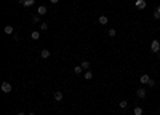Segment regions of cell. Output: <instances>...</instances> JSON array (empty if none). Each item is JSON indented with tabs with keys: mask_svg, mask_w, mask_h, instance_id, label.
Returning <instances> with one entry per match:
<instances>
[{
	"mask_svg": "<svg viewBox=\"0 0 160 115\" xmlns=\"http://www.w3.org/2000/svg\"><path fill=\"white\" fill-rule=\"evenodd\" d=\"M158 51H160V42L155 39V40H152V42H151V53L157 54Z\"/></svg>",
	"mask_w": 160,
	"mask_h": 115,
	"instance_id": "cell-1",
	"label": "cell"
},
{
	"mask_svg": "<svg viewBox=\"0 0 160 115\" xmlns=\"http://www.w3.org/2000/svg\"><path fill=\"white\" fill-rule=\"evenodd\" d=\"M134 7L138 8V10H144L147 7V3H146V0H136L134 2Z\"/></svg>",
	"mask_w": 160,
	"mask_h": 115,
	"instance_id": "cell-2",
	"label": "cell"
},
{
	"mask_svg": "<svg viewBox=\"0 0 160 115\" xmlns=\"http://www.w3.org/2000/svg\"><path fill=\"white\" fill-rule=\"evenodd\" d=\"M11 90H13L11 83H8V82H3V83H2V91H3V93H10Z\"/></svg>",
	"mask_w": 160,
	"mask_h": 115,
	"instance_id": "cell-3",
	"label": "cell"
},
{
	"mask_svg": "<svg viewBox=\"0 0 160 115\" xmlns=\"http://www.w3.org/2000/svg\"><path fill=\"white\" fill-rule=\"evenodd\" d=\"M146 94H147V93H146V90H144V88H138V90H136V96H138L139 99H144V98H146Z\"/></svg>",
	"mask_w": 160,
	"mask_h": 115,
	"instance_id": "cell-4",
	"label": "cell"
},
{
	"mask_svg": "<svg viewBox=\"0 0 160 115\" xmlns=\"http://www.w3.org/2000/svg\"><path fill=\"white\" fill-rule=\"evenodd\" d=\"M19 3L22 5V7L27 8V7H32V5L35 3V0H19Z\"/></svg>",
	"mask_w": 160,
	"mask_h": 115,
	"instance_id": "cell-5",
	"label": "cell"
},
{
	"mask_svg": "<svg viewBox=\"0 0 160 115\" xmlns=\"http://www.w3.org/2000/svg\"><path fill=\"white\" fill-rule=\"evenodd\" d=\"M149 80H151V77L147 75V74H144V75H141V78H139V83H144V85H149Z\"/></svg>",
	"mask_w": 160,
	"mask_h": 115,
	"instance_id": "cell-6",
	"label": "cell"
},
{
	"mask_svg": "<svg viewBox=\"0 0 160 115\" xmlns=\"http://www.w3.org/2000/svg\"><path fill=\"white\" fill-rule=\"evenodd\" d=\"M37 11H39V16H43V15H46V13H48V8L42 5V7H39V8H37Z\"/></svg>",
	"mask_w": 160,
	"mask_h": 115,
	"instance_id": "cell-7",
	"label": "cell"
},
{
	"mask_svg": "<svg viewBox=\"0 0 160 115\" xmlns=\"http://www.w3.org/2000/svg\"><path fill=\"white\" fill-rule=\"evenodd\" d=\"M98 22H99V24H103V26H104V24H107V22H109V19H107V16L101 15V16L98 18Z\"/></svg>",
	"mask_w": 160,
	"mask_h": 115,
	"instance_id": "cell-8",
	"label": "cell"
},
{
	"mask_svg": "<svg viewBox=\"0 0 160 115\" xmlns=\"http://www.w3.org/2000/svg\"><path fill=\"white\" fill-rule=\"evenodd\" d=\"M53 98H55V101H58V102H59V101H63L64 96H63V93H61V91H56L55 94H53Z\"/></svg>",
	"mask_w": 160,
	"mask_h": 115,
	"instance_id": "cell-9",
	"label": "cell"
},
{
	"mask_svg": "<svg viewBox=\"0 0 160 115\" xmlns=\"http://www.w3.org/2000/svg\"><path fill=\"white\" fill-rule=\"evenodd\" d=\"M3 32H5V34H7V35H11V34H13V32H15V29H13V26H7V27H5V29H3Z\"/></svg>",
	"mask_w": 160,
	"mask_h": 115,
	"instance_id": "cell-10",
	"label": "cell"
},
{
	"mask_svg": "<svg viewBox=\"0 0 160 115\" xmlns=\"http://www.w3.org/2000/svg\"><path fill=\"white\" fill-rule=\"evenodd\" d=\"M133 113H134V115H143V107L136 106V107L133 109Z\"/></svg>",
	"mask_w": 160,
	"mask_h": 115,
	"instance_id": "cell-11",
	"label": "cell"
},
{
	"mask_svg": "<svg viewBox=\"0 0 160 115\" xmlns=\"http://www.w3.org/2000/svg\"><path fill=\"white\" fill-rule=\"evenodd\" d=\"M50 54H51V53H50L48 50H42V53H40V56H42L43 59H48V58H50Z\"/></svg>",
	"mask_w": 160,
	"mask_h": 115,
	"instance_id": "cell-12",
	"label": "cell"
},
{
	"mask_svg": "<svg viewBox=\"0 0 160 115\" xmlns=\"http://www.w3.org/2000/svg\"><path fill=\"white\" fill-rule=\"evenodd\" d=\"M31 39H32V40H39V39H40V32H37V31H35V32H31Z\"/></svg>",
	"mask_w": 160,
	"mask_h": 115,
	"instance_id": "cell-13",
	"label": "cell"
},
{
	"mask_svg": "<svg viewBox=\"0 0 160 115\" xmlns=\"http://www.w3.org/2000/svg\"><path fill=\"white\" fill-rule=\"evenodd\" d=\"M82 69H83V70H88V69H90V62H88V61H82Z\"/></svg>",
	"mask_w": 160,
	"mask_h": 115,
	"instance_id": "cell-14",
	"label": "cell"
},
{
	"mask_svg": "<svg viewBox=\"0 0 160 115\" xmlns=\"http://www.w3.org/2000/svg\"><path fill=\"white\" fill-rule=\"evenodd\" d=\"M85 80H91V78H93V74H91V70H85Z\"/></svg>",
	"mask_w": 160,
	"mask_h": 115,
	"instance_id": "cell-15",
	"label": "cell"
},
{
	"mask_svg": "<svg viewBox=\"0 0 160 115\" xmlns=\"http://www.w3.org/2000/svg\"><path fill=\"white\" fill-rule=\"evenodd\" d=\"M154 18H155V19H160V7H157L155 11H154Z\"/></svg>",
	"mask_w": 160,
	"mask_h": 115,
	"instance_id": "cell-16",
	"label": "cell"
},
{
	"mask_svg": "<svg viewBox=\"0 0 160 115\" xmlns=\"http://www.w3.org/2000/svg\"><path fill=\"white\" fill-rule=\"evenodd\" d=\"M107 35H109V37H115V35H117V31H115V29H109V31H107Z\"/></svg>",
	"mask_w": 160,
	"mask_h": 115,
	"instance_id": "cell-17",
	"label": "cell"
},
{
	"mask_svg": "<svg viewBox=\"0 0 160 115\" xmlns=\"http://www.w3.org/2000/svg\"><path fill=\"white\" fill-rule=\"evenodd\" d=\"M74 72H75V74H82L83 69H82V66H77V67H74Z\"/></svg>",
	"mask_w": 160,
	"mask_h": 115,
	"instance_id": "cell-18",
	"label": "cell"
},
{
	"mask_svg": "<svg viewBox=\"0 0 160 115\" xmlns=\"http://www.w3.org/2000/svg\"><path fill=\"white\" fill-rule=\"evenodd\" d=\"M40 29H42V31H46V29H48V22H40Z\"/></svg>",
	"mask_w": 160,
	"mask_h": 115,
	"instance_id": "cell-19",
	"label": "cell"
},
{
	"mask_svg": "<svg viewBox=\"0 0 160 115\" xmlns=\"http://www.w3.org/2000/svg\"><path fill=\"white\" fill-rule=\"evenodd\" d=\"M118 106H120V109H127L128 102H127V101H120V104H118Z\"/></svg>",
	"mask_w": 160,
	"mask_h": 115,
	"instance_id": "cell-20",
	"label": "cell"
},
{
	"mask_svg": "<svg viewBox=\"0 0 160 115\" xmlns=\"http://www.w3.org/2000/svg\"><path fill=\"white\" fill-rule=\"evenodd\" d=\"M32 22H34V24H39V22H40V18H39V16H34V18H32Z\"/></svg>",
	"mask_w": 160,
	"mask_h": 115,
	"instance_id": "cell-21",
	"label": "cell"
},
{
	"mask_svg": "<svg viewBox=\"0 0 160 115\" xmlns=\"http://www.w3.org/2000/svg\"><path fill=\"white\" fill-rule=\"evenodd\" d=\"M154 85H155V80H152V78H151V80H149V86L152 88V86H154Z\"/></svg>",
	"mask_w": 160,
	"mask_h": 115,
	"instance_id": "cell-22",
	"label": "cell"
},
{
	"mask_svg": "<svg viewBox=\"0 0 160 115\" xmlns=\"http://www.w3.org/2000/svg\"><path fill=\"white\" fill-rule=\"evenodd\" d=\"M50 2H51V3H58V2H59V0H50Z\"/></svg>",
	"mask_w": 160,
	"mask_h": 115,
	"instance_id": "cell-23",
	"label": "cell"
},
{
	"mask_svg": "<svg viewBox=\"0 0 160 115\" xmlns=\"http://www.w3.org/2000/svg\"><path fill=\"white\" fill-rule=\"evenodd\" d=\"M18 115H24V112H19V113H18Z\"/></svg>",
	"mask_w": 160,
	"mask_h": 115,
	"instance_id": "cell-24",
	"label": "cell"
},
{
	"mask_svg": "<svg viewBox=\"0 0 160 115\" xmlns=\"http://www.w3.org/2000/svg\"><path fill=\"white\" fill-rule=\"evenodd\" d=\"M27 115H35V113H34V112H31V113H27Z\"/></svg>",
	"mask_w": 160,
	"mask_h": 115,
	"instance_id": "cell-25",
	"label": "cell"
}]
</instances>
